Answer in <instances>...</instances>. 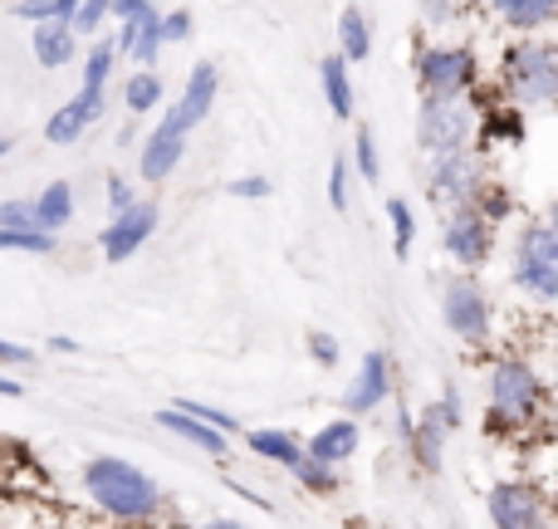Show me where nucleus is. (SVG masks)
<instances>
[{"label":"nucleus","instance_id":"f257e3e1","mask_svg":"<svg viewBox=\"0 0 558 529\" xmlns=\"http://www.w3.org/2000/svg\"><path fill=\"white\" fill-rule=\"evenodd\" d=\"M84 495L98 515L123 525L157 520L167 505V491L143 471V466L123 461V456H94L84 461Z\"/></svg>","mask_w":558,"mask_h":529},{"label":"nucleus","instance_id":"f03ea898","mask_svg":"<svg viewBox=\"0 0 558 529\" xmlns=\"http://www.w3.org/2000/svg\"><path fill=\"white\" fill-rule=\"evenodd\" d=\"M544 402H549V383L530 358H495L490 377H485V422H490V432H520V426L539 422Z\"/></svg>","mask_w":558,"mask_h":529},{"label":"nucleus","instance_id":"7ed1b4c3","mask_svg":"<svg viewBox=\"0 0 558 529\" xmlns=\"http://www.w3.org/2000/svg\"><path fill=\"white\" fill-rule=\"evenodd\" d=\"M500 88L514 108H554L558 104V45L514 39L500 59Z\"/></svg>","mask_w":558,"mask_h":529},{"label":"nucleus","instance_id":"20e7f679","mask_svg":"<svg viewBox=\"0 0 558 529\" xmlns=\"http://www.w3.org/2000/svg\"><path fill=\"white\" fill-rule=\"evenodd\" d=\"M510 285L534 304H558V231L549 221H524L514 231Z\"/></svg>","mask_w":558,"mask_h":529},{"label":"nucleus","instance_id":"39448f33","mask_svg":"<svg viewBox=\"0 0 558 529\" xmlns=\"http://www.w3.org/2000/svg\"><path fill=\"white\" fill-rule=\"evenodd\" d=\"M441 318L456 334V344L465 348H490L495 338V304L485 294V285L475 279V269H456L441 285Z\"/></svg>","mask_w":558,"mask_h":529},{"label":"nucleus","instance_id":"423d86ee","mask_svg":"<svg viewBox=\"0 0 558 529\" xmlns=\"http://www.w3.org/2000/svg\"><path fill=\"white\" fill-rule=\"evenodd\" d=\"M475 133H481V113L465 98H422L416 108V147L426 157L465 153L475 147Z\"/></svg>","mask_w":558,"mask_h":529},{"label":"nucleus","instance_id":"0eeeda50","mask_svg":"<svg viewBox=\"0 0 558 529\" xmlns=\"http://www.w3.org/2000/svg\"><path fill=\"white\" fill-rule=\"evenodd\" d=\"M422 98H465L481 84V55L471 45H426L416 55Z\"/></svg>","mask_w":558,"mask_h":529},{"label":"nucleus","instance_id":"6e6552de","mask_svg":"<svg viewBox=\"0 0 558 529\" xmlns=\"http://www.w3.org/2000/svg\"><path fill=\"white\" fill-rule=\"evenodd\" d=\"M485 515L495 529H544L558 520V505L534 481H500L485 495Z\"/></svg>","mask_w":558,"mask_h":529},{"label":"nucleus","instance_id":"1a4fd4ad","mask_svg":"<svg viewBox=\"0 0 558 529\" xmlns=\"http://www.w3.org/2000/svg\"><path fill=\"white\" fill-rule=\"evenodd\" d=\"M441 251L456 269H481L495 251V221L475 202L451 206V212H446V226H441Z\"/></svg>","mask_w":558,"mask_h":529},{"label":"nucleus","instance_id":"9d476101","mask_svg":"<svg viewBox=\"0 0 558 529\" xmlns=\"http://www.w3.org/2000/svg\"><path fill=\"white\" fill-rule=\"evenodd\" d=\"M113 20H118V59H133V64L153 69L162 55V10L153 0H113Z\"/></svg>","mask_w":558,"mask_h":529},{"label":"nucleus","instance_id":"9b49d317","mask_svg":"<svg viewBox=\"0 0 558 529\" xmlns=\"http://www.w3.org/2000/svg\"><path fill=\"white\" fill-rule=\"evenodd\" d=\"M157 226H162V206L137 196V202L123 206V212H108V226H104V236H98V251H104L108 265H123L153 241Z\"/></svg>","mask_w":558,"mask_h":529},{"label":"nucleus","instance_id":"f8f14e48","mask_svg":"<svg viewBox=\"0 0 558 529\" xmlns=\"http://www.w3.org/2000/svg\"><path fill=\"white\" fill-rule=\"evenodd\" d=\"M481 187H485L481 147L432 157V172H426V196H432V206H441V212L465 206V202H475V192H481Z\"/></svg>","mask_w":558,"mask_h":529},{"label":"nucleus","instance_id":"ddd939ff","mask_svg":"<svg viewBox=\"0 0 558 529\" xmlns=\"http://www.w3.org/2000/svg\"><path fill=\"white\" fill-rule=\"evenodd\" d=\"M216 94H221V69H216L211 59H202V64H192L186 88L177 94V104L162 108L157 128H162V133H177V137H192L196 128L206 123V113L216 108Z\"/></svg>","mask_w":558,"mask_h":529},{"label":"nucleus","instance_id":"4468645a","mask_svg":"<svg viewBox=\"0 0 558 529\" xmlns=\"http://www.w3.org/2000/svg\"><path fill=\"white\" fill-rule=\"evenodd\" d=\"M392 393H397V368H392V358H387L383 348H367V353L357 358L353 383L343 387V412L373 417L377 407L392 402Z\"/></svg>","mask_w":558,"mask_h":529},{"label":"nucleus","instance_id":"2eb2a0df","mask_svg":"<svg viewBox=\"0 0 558 529\" xmlns=\"http://www.w3.org/2000/svg\"><path fill=\"white\" fill-rule=\"evenodd\" d=\"M104 108H108V94H104V88H84V84H78V94L69 98L64 108H54V113L45 118V143H54V147L78 143V137H84L88 128L104 118Z\"/></svg>","mask_w":558,"mask_h":529},{"label":"nucleus","instance_id":"dca6fc26","mask_svg":"<svg viewBox=\"0 0 558 529\" xmlns=\"http://www.w3.org/2000/svg\"><path fill=\"white\" fill-rule=\"evenodd\" d=\"M162 432H172V436H182L186 446H196V452H206L211 461H226L231 456V442L235 436H226L221 426H211V422H202L196 412H186L182 402H172V407H157V417H153Z\"/></svg>","mask_w":558,"mask_h":529},{"label":"nucleus","instance_id":"f3484780","mask_svg":"<svg viewBox=\"0 0 558 529\" xmlns=\"http://www.w3.org/2000/svg\"><path fill=\"white\" fill-rule=\"evenodd\" d=\"M308 456L314 461H328V466H348L357 456V446H363V417L343 412L333 417V422H324L314 436H308Z\"/></svg>","mask_w":558,"mask_h":529},{"label":"nucleus","instance_id":"a211bd4d","mask_svg":"<svg viewBox=\"0 0 558 529\" xmlns=\"http://www.w3.org/2000/svg\"><path fill=\"white\" fill-rule=\"evenodd\" d=\"M182 157H186V137L153 128V133L143 137V147H137V172H143L147 187H162L167 177L182 167Z\"/></svg>","mask_w":558,"mask_h":529},{"label":"nucleus","instance_id":"6ab92c4d","mask_svg":"<svg viewBox=\"0 0 558 529\" xmlns=\"http://www.w3.org/2000/svg\"><path fill=\"white\" fill-rule=\"evenodd\" d=\"M29 49H35L39 69H64V64H74V55H78V29L69 25V20H39V25L29 29Z\"/></svg>","mask_w":558,"mask_h":529},{"label":"nucleus","instance_id":"aec40b11","mask_svg":"<svg viewBox=\"0 0 558 529\" xmlns=\"http://www.w3.org/2000/svg\"><path fill=\"white\" fill-rule=\"evenodd\" d=\"M318 88H324V104L333 108V118H353V108H357V88H353V64H348L343 55H324L318 59Z\"/></svg>","mask_w":558,"mask_h":529},{"label":"nucleus","instance_id":"412c9836","mask_svg":"<svg viewBox=\"0 0 558 529\" xmlns=\"http://www.w3.org/2000/svg\"><path fill=\"white\" fill-rule=\"evenodd\" d=\"M245 446H251L260 461H275L279 471H289V476L308 461V446L299 442L294 432H279V426H255V432H245Z\"/></svg>","mask_w":558,"mask_h":529},{"label":"nucleus","instance_id":"4be33fe9","mask_svg":"<svg viewBox=\"0 0 558 529\" xmlns=\"http://www.w3.org/2000/svg\"><path fill=\"white\" fill-rule=\"evenodd\" d=\"M446 436H451V426L441 422L436 402H432V407H422V417H416V426H412V442H407V452H412V461L422 466V471H441Z\"/></svg>","mask_w":558,"mask_h":529},{"label":"nucleus","instance_id":"5701e85b","mask_svg":"<svg viewBox=\"0 0 558 529\" xmlns=\"http://www.w3.org/2000/svg\"><path fill=\"white\" fill-rule=\"evenodd\" d=\"M485 5H490V15L500 20L505 29H514V35H534V29L558 20V0H485Z\"/></svg>","mask_w":558,"mask_h":529},{"label":"nucleus","instance_id":"b1692460","mask_svg":"<svg viewBox=\"0 0 558 529\" xmlns=\"http://www.w3.org/2000/svg\"><path fill=\"white\" fill-rule=\"evenodd\" d=\"M162 98H167V84H162V74H157V69H143V64H137V74L123 79V108H128L133 118L157 113V108H162Z\"/></svg>","mask_w":558,"mask_h":529},{"label":"nucleus","instance_id":"393cba45","mask_svg":"<svg viewBox=\"0 0 558 529\" xmlns=\"http://www.w3.org/2000/svg\"><path fill=\"white\" fill-rule=\"evenodd\" d=\"M338 55H343L348 64H363V59L373 55V25H367V15L357 5L338 10Z\"/></svg>","mask_w":558,"mask_h":529},{"label":"nucleus","instance_id":"a878e982","mask_svg":"<svg viewBox=\"0 0 558 529\" xmlns=\"http://www.w3.org/2000/svg\"><path fill=\"white\" fill-rule=\"evenodd\" d=\"M35 216H39V226H45V231H64L69 221H74V187L69 182H49L45 192L35 196Z\"/></svg>","mask_w":558,"mask_h":529},{"label":"nucleus","instance_id":"bb28decb","mask_svg":"<svg viewBox=\"0 0 558 529\" xmlns=\"http://www.w3.org/2000/svg\"><path fill=\"white\" fill-rule=\"evenodd\" d=\"M387 221H392V255L397 261H412V245H416V216L407 196H387Z\"/></svg>","mask_w":558,"mask_h":529},{"label":"nucleus","instance_id":"cd10ccee","mask_svg":"<svg viewBox=\"0 0 558 529\" xmlns=\"http://www.w3.org/2000/svg\"><path fill=\"white\" fill-rule=\"evenodd\" d=\"M54 231H15V226H0V251L5 255H54Z\"/></svg>","mask_w":558,"mask_h":529},{"label":"nucleus","instance_id":"c85d7f7f","mask_svg":"<svg viewBox=\"0 0 558 529\" xmlns=\"http://www.w3.org/2000/svg\"><path fill=\"white\" fill-rule=\"evenodd\" d=\"M113 64H118V45H113V39H98V45L84 55V88H104V94H108Z\"/></svg>","mask_w":558,"mask_h":529},{"label":"nucleus","instance_id":"c756f323","mask_svg":"<svg viewBox=\"0 0 558 529\" xmlns=\"http://www.w3.org/2000/svg\"><path fill=\"white\" fill-rule=\"evenodd\" d=\"M353 163H357V177L367 187H383V157H377V137L367 123H357V137H353Z\"/></svg>","mask_w":558,"mask_h":529},{"label":"nucleus","instance_id":"7c9ffc66","mask_svg":"<svg viewBox=\"0 0 558 529\" xmlns=\"http://www.w3.org/2000/svg\"><path fill=\"white\" fill-rule=\"evenodd\" d=\"M0 226H15V231H45L35 216V196H5L0 202Z\"/></svg>","mask_w":558,"mask_h":529},{"label":"nucleus","instance_id":"2f4dec72","mask_svg":"<svg viewBox=\"0 0 558 529\" xmlns=\"http://www.w3.org/2000/svg\"><path fill=\"white\" fill-rule=\"evenodd\" d=\"M108 15H113V0H78V10H74V20H69V25H74L84 39H94L98 29H104Z\"/></svg>","mask_w":558,"mask_h":529},{"label":"nucleus","instance_id":"473e14b6","mask_svg":"<svg viewBox=\"0 0 558 529\" xmlns=\"http://www.w3.org/2000/svg\"><path fill=\"white\" fill-rule=\"evenodd\" d=\"M348 187H353L348 157H333V167H328V206H333V212H348Z\"/></svg>","mask_w":558,"mask_h":529},{"label":"nucleus","instance_id":"72a5a7b5","mask_svg":"<svg viewBox=\"0 0 558 529\" xmlns=\"http://www.w3.org/2000/svg\"><path fill=\"white\" fill-rule=\"evenodd\" d=\"M182 407L186 412H196L202 417V422H211V426H221L226 436H241V422H235L231 412H226V407H211V402H196V397H182Z\"/></svg>","mask_w":558,"mask_h":529},{"label":"nucleus","instance_id":"f704fd0d","mask_svg":"<svg viewBox=\"0 0 558 529\" xmlns=\"http://www.w3.org/2000/svg\"><path fill=\"white\" fill-rule=\"evenodd\" d=\"M226 192L241 196V202H265V196L275 192V182H270V177H260V172H245V177H235Z\"/></svg>","mask_w":558,"mask_h":529},{"label":"nucleus","instance_id":"c9c22d12","mask_svg":"<svg viewBox=\"0 0 558 529\" xmlns=\"http://www.w3.org/2000/svg\"><path fill=\"white\" fill-rule=\"evenodd\" d=\"M10 15L39 25V20H59V0H10Z\"/></svg>","mask_w":558,"mask_h":529},{"label":"nucleus","instance_id":"e433bc0d","mask_svg":"<svg viewBox=\"0 0 558 529\" xmlns=\"http://www.w3.org/2000/svg\"><path fill=\"white\" fill-rule=\"evenodd\" d=\"M192 39V10H167L162 15V45H186Z\"/></svg>","mask_w":558,"mask_h":529},{"label":"nucleus","instance_id":"4c0bfd02","mask_svg":"<svg viewBox=\"0 0 558 529\" xmlns=\"http://www.w3.org/2000/svg\"><path fill=\"white\" fill-rule=\"evenodd\" d=\"M308 358H314L318 368H333L338 363V338L324 334V328H308Z\"/></svg>","mask_w":558,"mask_h":529},{"label":"nucleus","instance_id":"58836bf2","mask_svg":"<svg viewBox=\"0 0 558 529\" xmlns=\"http://www.w3.org/2000/svg\"><path fill=\"white\" fill-rule=\"evenodd\" d=\"M436 412H441V422L451 426V432H461V422H465V407H461V393H456V387H446V393L436 397Z\"/></svg>","mask_w":558,"mask_h":529},{"label":"nucleus","instance_id":"ea45409f","mask_svg":"<svg viewBox=\"0 0 558 529\" xmlns=\"http://www.w3.org/2000/svg\"><path fill=\"white\" fill-rule=\"evenodd\" d=\"M137 202V192H133V182L128 177H108V212H123V206H133Z\"/></svg>","mask_w":558,"mask_h":529},{"label":"nucleus","instance_id":"a19ab883","mask_svg":"<svg viewBox=\"0 0 558 529\" xmlns=\"http://www.w3.org/2000/svg\"><path fill=\"white\" fill-rule=\"evenodd\" d=\"M29 363H35V348L0 338V368H29Z\"/></svg>","mask_w":558,"mask_h":529},{"label":"nucleus","instance_id":"79ce46f5","mask_svg":"<svg viewBox=\"0 0 558 529\" xmlns=\"http://www.w3.org/2000/svg\"><path fill=\"white\" fill-rule=\"evenodd\" d=\"M446 20H451V5H446V0H426V25L441 29Z\"/></svg>","mask_w":558,"mask_h":529},{"label":"nucleus","instance_id":"37998d69","mask_svg":"<svg viewBox=\"0 0 558 529\" xmlns=\"http://www.w3.org/2000/svg\"><path fill=\"white\" fill-rule=\"evenodd\" d=\"M0 397H25V383H15L10 368H0Z\"/></svg>","mask_w":558,"mask_h":529},{"label":"nucleus","instance_id":"c03bdc74","mask_svg":"<svg viewBox=\"0 0 558 529\" xmlns=\"http://www.w3.org/2000/svg\"><path fill=\"white\" fill-rule=\"evenodd\" d=\"M45 348L49 353H78V344L69 334H54V338H45Z\"/></svg>","mask_w":558,"mask_h":529},{"label":"nucleus","instance_id":"a18cd8bd","mask_svg":"<svg viewBox=\"0 0 558 529\" xmlns=\"http://www.w3.org/2000/svg\"><path fill=\"white\" fill-rule=\"evenodd\" d=\"M544 422L558 432V387H549V402H544Z\"/></svg>","mask_w":558,"mask_h":529},{"label":"nucleus","instance_id":"49530a36","mask_svg":"<svg viewBox=\"0 0 558 529\" xmlns=\"http://www.w3.org/2000/svg\"><path fill=\"white\" fill-rule=\"evenodd\" d=\"M544 221H549V226H554V231H558V196H554V202H549V216H544Z\"/></svg>","mask_w":558,"mask_h":529},{"label":"nucleus","instance_id":"de8ad7c7","mask_svg":"<svg viewBox=\"0 0 558 529\" xmlns=\"http://www.w3.org/2000/svg\"><path fill=\"white\" fill-rule=\"evenodd\" d=\"M10 147H15V143H10V137L0 133V163H5V153H10Z\"/></svg>","mask_w":558,"mask_h":529}]
</instances>
